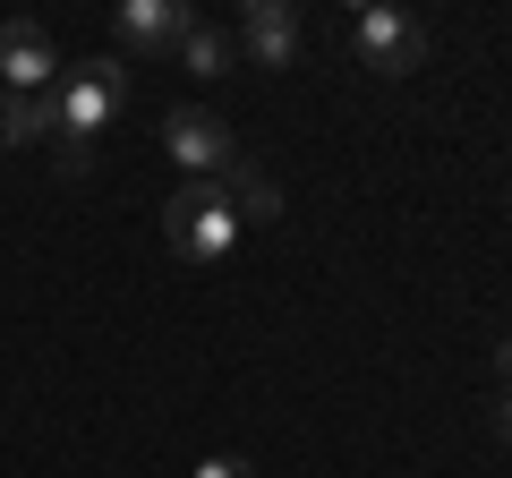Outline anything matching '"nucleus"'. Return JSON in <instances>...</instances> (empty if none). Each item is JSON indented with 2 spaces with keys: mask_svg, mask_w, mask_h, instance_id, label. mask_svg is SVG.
<instances>
[{
  "mask_svg": "<svg viewBox=\"0 0 512 478\" xmlns=\"http://www.w3.org/2000/svg\"><path fill=\"white\" fill-rule=\"evenodd\" d=\"M52 69H60V52H52V35H43L35 18H9V26H0V77H9V94H43V86H52Z\"/></svg>",
  "mask_w": 512,
  "mask_h": 478,
  "instance_id": "423d86ee",
  "label": "nucleus"
},
{
  "mask_svg": "<svg viewBox=\"0 0 512 478\" xmlns=\"http://www.w3.org/2000/svg\"><path fill=\"white\" fill-rule=\"evenodd\" d=\"M180 60H188V69H197V77H222V69H231V60H239V43H231V35H214V26H188Z\"/></svg>",
  "mask_w": 512,
  "mask_h": 478,
  "instance_id": "9d476101",
  "label": "nucleus"
},
{
  "mask_svg": "<svg viewBox=\"0 0 512 478\" xmlns=\"http://www.w3.org/2000/svg\"><path fill=\"white\" fill-rule=\"evenodd\" d=\"M495 368H504V376H512V342H495Z\"/></svg>",
  "mask_w": 512,
  "mask_h": 478,
  "instance_id": "ddd939ff",
  "label": "nucleus"
},
{
  "mask_svg": "<svg viewBox=\"0 0 512 478\" xmlns=\"http://www.w3.org/2000/svg\"><path fill=\"white\" fill-rule=\"evenodd\" d=\"M163 239H171V257H180V265H214V257H231L239 214H231V197H222V180H188L180 197L163 205Z\"/></svg>",
  "mask_w": 512,
  "mask_h": 478,
  "instance_id": "f257e3e1",
  "label": "nucleus"
},
{
  "mask_svg": "<svg viewBox=\"0 0 512 478\" xmlns=\"http://www.w3.org/2000/svg\"><path fill=\"white\" fill-rule=\"evenodd\" d=\"M239 52H248L256 69H291V60H299V9H282V0H248V9H239Z\"/></svg>",
  "mask_w": 512,
  "mask_h": 478,
  "instance_id": "39448f33",
  "label": "nucleus"
},
{
  "mask_svg": "<svg viewBox=\"0 0 512 478\" xmlns=\"http://www.w3.org/2000/svg\"><path fill=\"white\" fill-rule=\"evenodd\" d=\"M120 103H128V60H86V69H77L69 86L52 94L60 129H69V137H86V146L103 137V120H111Z\"/></svg>",
  "mask_w": 512,
  "mask_h": 478,
  "instance_id": "f03ea898",
  "label": "nucleus"
},
{
  "mask_svg": "<svg viewBox=\"0 0 512 478\" xmlns=\"http://www.w3.org/2000/svg\"><path fill=\"white\" fill-rule=\"evenodd\" d=\"M60 129L52 94H0V146H35V137Z\"/></svg>",
  "mask_w": 512,
  "mask_h": 478,
  "instance_id": "1a4fd4ad",
  "label": "nucleus"
},
{
  "mask_svg": "<svg viewBox=\"0 0 512 478\" xmlns=\"http://www.w3.org/2000/svg\"><path fill=\"white\" fill-rule=\"evenodd\" d=\"M163 146L180 154L197 180H222V171H231V129H222L214 111H197V103H180V111L163 120Z\"/></svg>",
  "mask_w": 512,
  "mask_h": 478,
  "instance_id": "20e7f679",
  "label": "nucleus"
},
{
  "mask_svg": "<svg viewBox=\"0 0 512 478\" xmlns=\"http://www.w3.org/2000/svg\"><path fill=\"white\" fill-rule=\"evenodd\" d=\"M188 26H197V18H188L180 0H128V9H120V35H128V43H146V52L188 43Z\"/></svg>",
  "mask_w": 512,
  "mask_h": 478,
  "instance_id": "0eeeda50",
  "label": "nucleus"
},
{
  "mask_svg": "<svg viewBox=\"0 0 512 478\" xmlns=\"http://www.w3.org/2000/svg\"><path fill=\"white\" fill-rule=\"evenodd\" d=\"M350 43H359V60H367V69H384V77H402L410 60L427 52L419 18H402V9H359V18H350Z\"/></svg>",
  "mask_w": 512,
  "mask_h": 478,
  "instance_id": "7ed1b4c3",
  "label": "nucleus"
},
{
  "mask_svg": "<svg viewBox=\"0 0 512 478\" xmlns=\"http://www.w3.org/2000/svg\"><path fill=\"white\" fill-rule=\"evenodd\" d=\"M222 197H231L239 222H282V188L265 180L256 163H231V171H222Z\"/></svg>",
  "mask_w": 512,
  "mask_h": 478,
  "instance_id": "6e6552de",
  "label": "nucleus"
},
{
  "mask_svg": "<svg viewBox=\"0 0 512 478\" xmlns=\"http://www.w3.org/2000/svg\"><path fill=\"white\" fill-rule=\"evenodd\" d=\"M495 427H504V436H512V393H504V402H495Z\"/></svg>",
  "mask_w": 512,
  "mask_h": 478,
  "instance_id": "f8f14e48",
  "label": "nucleus"
},
{
  "mask_svg": "<svg viewBox=\"0 0 512 478\" xmlns=\"http://www.w3.org/2000/svg\"><path fill=\"white\" fill-rule=\"evenodd\" d=\"M197 478H256V470L239 453H214V461H197Z\"/></svg>",
  "mask_w": 512,
  "mask_h": 478,
  "instance_id": "9b49d317",
  "label": "nucleus"
}]
</instances>
